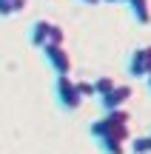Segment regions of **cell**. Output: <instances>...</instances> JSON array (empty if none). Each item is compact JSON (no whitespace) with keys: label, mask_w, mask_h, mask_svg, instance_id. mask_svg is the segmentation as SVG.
Instances as JSON below:
<instances>
[{"label":"cell","mask_w":151,"mask_h":154,"mask_svg":"<svg viewBox=\"0 0 151 154\" xmlns=\"http://www.w3.org/2000/svg\"><path fill=\"white\" fill-rule=\"evenodd\" d=\"M134 97V88L128 86V83H120V86H114L111 91L106 94V97H100V106L106 111H114V109H125V103Z\"/></svg>","instance_id":"8992f818"},{"label":"cell","mask_w":151,"mask_h":154,"mask_svg":"<svg viewBox=\"0 0 151 154\" xmlns=\"http://www.w3.org/2000/svg\"><path fill=\"white\" fill-rule=\"evenodd\" d=\"M128 123H131V114L125 109H114V111H106V117L91 123V137L94 140H103V137H117V140H128Z\"/></svg>","instance_id":"6da1fadb"},{"label":"cell","mask_w":151,"mask_h":154,"mask_svg":"<svg viewBox=\"0 0 151 154\" xmlns=\"http://www.w3.org/2000/svg\"><path fill=\"white\" fill-rule=\"evenodd\" d=\"M29 43L37 46V49H43V46H63L66 43V34L51 20H34L32 29H29Z\"/></svg>","instance_id":"7a4b0ae2"},{"label":"cell","mask_w":151,"mask_h":154,"mask_svg":"<svg viewBox=\"0 0 151 154\" xmlns=\"http://www.w3.org/2000/svg\"><path fill=\"white\" fill-rule=\"evenodd\" d=\"M26 9V0H0V17H14Z\"/></svg>","instance_id":"ba28073f"},{"label":"cell","mask_w":151,"mask_h":154,"mask_svg":"<svg viewBox=\"0 0 151 154\" xmlns=\"http://www.w3.org/2000/svg\"><path fill=\"white\" fill-rule=\"evenodd\" d=\"M128 9L140 26H151V0H128Z\"/></svg>","instance_id":"52a82bcc"},{"label":"cell","mask_w":151,"mask_h":154,"mask_svg":"<svg viewBox=\"0 0 151 154\" xmlns=\"http://www.w3.org/2000/svg\"><path fill=\"white\" fill-rule=\"evenodd\" d=\"M77 88H80V94H83V100L94 97V83H77Z\"/></svg>","instance_id":"8fae6325"},{"label":"cell","mask_w":151,"mask_h":154,"mask_svg":"<svg viewBox=\"0 0 151 154\" xmlns=\"http://www.w3.org/2000/svg\"><path fill=\"white\" fill-rule=\"evenodd\" d=\"M40 51H43L46 63L54 69V74H57V77L71 74V54L66 51V46H43Z\"/></svg>","instance_id":"277c9868"},{"label":"cell","mask_w":151,"mask_h":154,"mask_svg":"<svg viewBox=\"0 0 151 154\" xmlns=\"http://www.w3.org/2000/svg\"><path fill=\"white\" fill-rule=\"evenodd\" d=\"M148 88H151V77H148Z\"/></svg>","instance_id":"5bb4252c"},{"label":"cell","mask_w":151,"mask_h":154,"mask_svg":"<svg viewBox=\"0 0 151 154\" xmlns=\"http://www.w3.org/2000/svg\"><path fill=\"white\" fill-rule=\"evenodd\" d=\"M114 86H117V83H114V77H97V80H94V97H97V100L106 97Z\"/></svg>","instance_id":"30bf717a"},{"label":"cell","mask_w":151,"mask_h":154,"mask_svg":"<svg viewBox=\"0 0 151 154\" xmlns=\"http://www.w3.org/2000/svg\"><path fill=\"white\" fill-rule=\"evenodd\" d=\"M128 74L131 77H151V46H140V49H134L131 51V57H128Z\"/></svg>","instance_id":"5b68a950"},{"label":"cell","mask_w":151,"mask_h":154,"mask_svg":"<svg viewBox=\"0 0 151 154\" xmlns=\"http://www.w3.org/2000/svg\"><path fill=\"white\" fill-rule=\"evenodd\" d=\"M83 3H89V6H97V3H103V0H83Z\"/></svg>","instance_id":"7c38bea8"},{"label":"cell","mask_w":151,"mask_h":154,"mask_svg":"<svg viewBox=\"0 0 151 154\" xmlns=\"http://www.w3.org/2000/svg\"><path fill=\"white\" fill-rule=\"evenodd\" d=\"M97 143H100L103 154H125V143L117 140V137H103V140H97Z\"/></svg>","instance_id":"9c48e42d"},{"label":"cell","mask_w":151,"mask_h":154,"mask_svg":"<svg viewBox=\"0 0 151 154\" xmlns=\"http://www.w3.org/2000/svg\"><path fill=\"white\" fill-rule=\"evenodd\" d=\"M54 94H57L60 109H66V111H77L80 106H83V94H80L77 83H74L68 74H63V77L54 80Z\"/></svg>","instance_id":"3957f363"},{"label":"cell","mask_w":151,"mask_h":154,"mask_svg":"<svg viewBox=\"0 0 151 154\" xmlns=\"http://www.w3.org/2000/svg\"><path fill=\"white\" fill-rule=\"evenodd\" d=\"M103 3H128V0H103Z\"/></svg>","instance_id":"4fadbf2b"}]
</instances>
